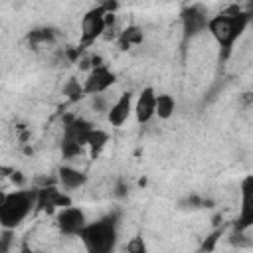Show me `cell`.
Here are the masks:
<instances>
[{"instance_id": "obj_1", "label": "cell", "mask_w": 253, "mask_h": 253, "mask_svg": "<svg viewBox=\"0 0 253 253\" xmlns=\"http://www.w3.org/2000/svg\"><path fill=\"white\" fill-rule=\"evenodd\" d=\"M38 206V190H16L0 196V223L4 229H16Z\"/></svg>"}, {"instance_id": "obj_2", "label": "cell", "mask_w": 253, "mask_h": 253, "mask_svg": "<svg viewBox=\"0 0 253 253\" xmlns=\"http://www.w3.org/2000/svg\"><path fill=\"white\" fill-rule=\"evenodd\" d=\"M79 239L87 253H113L117 245V213L87 223Z\"/></svg>"}, {"instance_id": "obj_3", "label": "cell", "mask_w": 253, "mask_h": 253, "mask_svg": "<svg viewBox=\"0 0 253 253\" xmlns=\"http://www.w3.org/2000/svg\"><path fill=\"white\" fill-rule=\"evenodd\" d=\"M251 22L249 12H241L237 16H225V14H217L211 16L208 22V32L211 34V38L217 42V45L223 51V57L229 55L233 43L237 42V38L243 34V30L247 28V24Z\"/></svg>"}, {"instance_id": "obj_4", "label": "cell", "mask_w": 253, "mask_h": 253, "mask_svg": "<svg viewBox=\"0 0 253 253\" xmlns=\"http://www.w3.org/2000/svg\"><path fill=\"white\" fill-rule=\"evenodd\" d=\"M115 8H117L115 2H105V4H99L93 10H89L81 18V40H79V45H77L81 51L105 34V30H107L105 16H107V12H113Z\"/></svg>"}, {"instance_id": "obj_5", "label": "cell", "mask_w": 253, "mask_h": 253, "mask_svg": "<svg viewBox=\"0 0 253 253\" xmlns=\"http://www.w3.org/2000/svg\"><path fill=\"white\" fill-rule=\"evenodd\" d=\"M93 128L95 126L89 121L67 115L63 119V138H61V142H73V144H79V146H87V140H89Z\"/></svg>"}, {"instance_id": "obj_6", "label": "cell", "mask_w": 253, "mask_h": 253, "mask_svg": "<svg viewBox=\"0 0 253 253\" xmlns=\"http://www.w3.org/2000/svg\"><path fill=\"white\" fill-rule=\"evenodd\" d=\"M55 223L63 235H79L81 229L87 225V217L81 208L69 206V208L59 210V213L55 215Z\"/></svg>"}, {"instance_id": "obj_7", "label": "cell", "mask_w": 253, "mask_h": 253, "mask_svg": "<svg viewBox=\"0 0 253 253\" xmlns=\"http://www.w3.org/2000/svg\"><path fill=\"white\" fill-rule=\"evenodd\" d=\"M253 227V176H247L241 182V210L235 219L237 231H247Z\"/></svg>"}, {"instance_id": "obj_8", "label": "cell", "mask_w": 253, "mask_h": 253, "mask_svg": "<svg viewBox=\"0 0 253 253\" xmlns=\"http://www.w3.org/2000/svg\"><path fill=\"white\" fill-rule=\"evenodd\" d=\"M115 83V73L107 67V65H99V67H93L83 83V89H85V95H101L103 91H107L111 85Z\"/></svg>"}, {"instance_id": "obj_9", "label": "cell", "mask_w": 253, "mask_h": 253, "mask_svg": "<svg viewBox=\"0 0 253 253\" xmlns=\"http://www.w3.org/2000/svg\"><path fill=\"white\" fill-rule=\"evenodd\" d=\"M208 22L210 18L200 6H186L182 10V30L186 38H194L208 30Z\"/></svg>"}, {"instance_id": "obj_10", "label": "cell", "mask_w": 253, "mask_h": 253, "mask_svg": "<svg viewBox=\"0 0 253 253\" xmlns=\"http://www.w3.org/2000/svg\"><path fill=\"white\" fill-rule=\"evenodd\" d=\"M71 200L67 194H63L61 190H57L55 186H43L38 190V208L43 211H53L55 208L63 210L69 208Z\"/></svg>"}, {"instance_id": "obj_11", "label": "cell", "mask_w": 253, "mask_h": 253, "mask_svg": "<svg viewBox=\"0 0 253 253\" xmlns=\"http://www.w3.org/2000/svg\"><path fill=\"white\" fill-rule=\"evenodd\" d=\"M156 115V93L152 87H144L140 93H138V99L134 103V117H136V123L144 125L148 123L152 117Z\"/></svg>"}, {"instance_id": "obj_12", "label": "cell", "mask_w": 253, "mask_h": 253, "mask_svg": "<svg viewBox=\"0 0 253 253\" xmlns=\"http://www.w3.org/2000/svg\"><path fill=\"white\" fill-rule=\"evenodd\" d=\"M130 111H132V95H130V93H123V95L111 105V109H109V113H107V121H109L113 126H123V125L126 123Z\"/></svg>"}, {"instance_id": "obj_13", "label": "cell", "mask_w": 253, "mask_h": 253, "mask_svg": "<svg viewBox=\"0 0 253 253\" xmlns=\"http://www.w3.org/2000/svg\"><path fill=\"white\" fill-rule=\"evenodd\" d=\"M57 180L61 182L63 188L67 190H75V188H81L85 182H87V174L75 166H61L57 170Z\"/></svg>"}, {"instance_id": "obj_14", "label": "cell", "mask_w": 253, "mask_h": 253, "mask_svg": "<svg viewBox=\"0 0 253 253\" xmlns=\"http://www.w3.org/2000/svg\"><path fill=\"white\" fill-rule=\"evenodd\" d=\"M28 42L34 49H42V47H49L55 42V32L51 28H34L28 34Z\"/></svg>"}, {"instance_id": "obj_15", "label": "cell", "mask_w": 253, "mask_h": 253, "mask_svg": "<svg viewBox=\"0 0 253 253\" xmlns=\"http://www.w3.org/2000/svg\"><path fill=\"white\" fill-rule=\"evenodd\" d=\"M142 43V30L136 26H126L121 34H119V47L121 49H128L130 45H138Z\"/></svg>"}, {"instance_id": "obj_16", "label": "cell", "mask_w": 253, "mask_h": 253, "mask_svg": "<svg viewBox=\"0 0 253 253\" xmlns=\"http://www.w3.org/2000/svg\"><path fill=\"white\" fill-rule=\"evenodd\" d=\"M176 111V101L172 95L168 93H160L156 95V117L158 119H170Z\"/></svg>"}, {"instance_id": "obj_17", "label": "cell", "mask_w": 253, "mask_h": 253, "mask_svg": "<svg viewBox=\"0 0 253 253\" xmlns=\"http://www.w3.org/2000/svg\"><path fill=\"white\" fill-rule=\"evenodd\" d=\"M107 142H109V134H107L105 130H101V128H93V132H91V136H89V140H87L89 154H91L93 158L99 156V152L107 146Z\"/></svg>"}, {"instance_id": "obj_18", "label": "cell", "mask_w": 253, "mask_h": 253, "mask_svg": "<svg viewBox=\"0 0 253 253\" xmlns=\"http://www.w3.org/2000/svg\"><path fill=\"white\" fill-rule=\"evenodd\" d=\"M63 95H65L69 101H79V99L85 95V89H83V85H79V81L69 79V81L65 83V87H63Z\"/></svg>"}, {"instance_id": "obj_19", "label": "cell", "mask_w": 253, "mask_h": 253, "mask_svg": "<svg viewBox=\"0 0 253 253\" xmlns=\"http://www.w3.org/2000/svg\"><path fill=\"white\" fill-rule=\"evenodd\" d=\"M229 243L233 247H237V249H249V247H253V237H249L247 231H237L235 229L229 235Z\"/></svg>"}, {"instance_id": "obj_20", "label": "cell", "mask_w": 253, "mask_h": 253, "mask_svg": "<svg viewBox=\"0 0 253 253\" xmlns=\"http://www.w3.org/2000/svg\"><path fill=\"white\" fill-rule=\"evenodd\" d=\"M81 154H83V146L73 144V142H61V156L65 160H75Z\"/></svg>"}, {"instance_id": "obj_21", "label": "cell", "mask_w": 253, "mask_h": 253, "mask_svg": "<svg viewBox=\"0 0 253 253\" xmlns=\"http://www.w3.org/2000/svg\"><path fill=\"white\" fill-rule=\"evenodd\" d=\"M125 251H126V253H148L146 241H144L140 235H136V237L128 239V243L125 245Z\"/></svg>"}, {"instance_id": "obj_22", "label": "cell", "mask_w": 253, "mask_h": 253, "mask_svg": "<svg viewBox=\"0 0 253 253\" xmlns=\"http://www.w3.org/2000/svg\"><path fill=\"white\" fill-rule=\"evenodd\" d=\"M219 237H221V229L211 231V233H210V235L204 239V243H202V253H211V251L215 249V245H217Z\"/></svg>"}, {"instance_id": "obj_23", "label": "cell", "mask_w": 253, "mask_h": 253, "mask_svg": "<svg viewBox=\"0 0 253 253\" xmlns=\"http://www.w3.org/2000/svg\"><path fill=\"white\" fill-rule=\"evenodd\" d=\"M12 231L14 229H4L2 231V253H8V247L12 243Z\"/></svg>"}, {"instance_id": "obj_24", "label": "cell", "mask_w": 253, "mask_h": 253, "mask_svg": "<svg viewBox=\"0 0 253 253\" xmlns=\"http://www.w3.org/2000/svg\"><path fill=\"white\" fill-rule=\"evenodd\" d=\"M93 109H95L97 113H103V111H107V113H109V109L105 107V101H103V97H101V95H95V97H93Z\"/></svg>"}, {"instance_id": "obj_25", "label": "cell", "mask_w": 253, "mask_h": 253, "mask_svg": "<svg viewBox=\"0 0 253 253\" xmlns=\"http://www.w3.org/2000/svg\"><path fill=\"white\" fill-rule=\"evenodd\" d=\"M126 192H128V186H125L123 182H119V184H117V192H115V194H117V196H125Z\"/></svg>"}, {"instance_id": "obj_26", "label": "cell", "mask_w": 253, "mask_h": 253, "mask_svg": "<svg viewBox=\"0 0 253 253\" xmlns=\"http://www.w3.org/2000/svg\"><path fill=\"white\" fill-rule=\"evenodd\" d=\"M20 253H42V251H36V249H32L30 245H26V243H24V245H22V249H20Z\"/></svg>"}]
</instances>
